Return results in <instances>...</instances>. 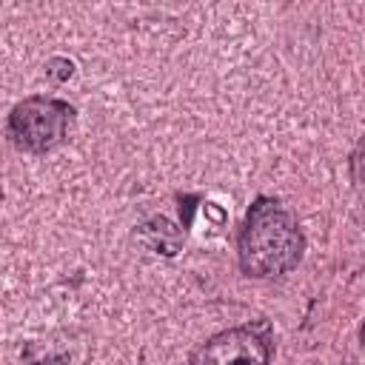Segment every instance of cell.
<instances>
[{
    "label": "cell",
    "mask_w": 365,
    "mask_h": 365,
    "mask_svg": "<svg viewBox=\"0 0 365 365\" xmlns=\"http://www.w3.org/2000/svg\"><path fill=\"white\" fill-rule=\"evenodd\" d=\"M46 71H48L54 80H68V77L74 74V66H71V60H66V57H54Z\"/></svg>",
    "instance_id": "cell-5"
},
{
    "label": "cell",
    "mask_w": 365,
    "mask_h": 365,
    "mask_svg": "<svg viewBox=\"0 0 365 365\" xmlns=\"http://www.w3.org/2000/svg\"><path fill=\"white\" fill-rule=\"evenodd\" d=\"M302 234L294 217L274 200L259 197L240 231V268L248 277H279L299 262Z\"/></svg>",
    "instance_id": "cell-1"
},
{
    "label": "cell",
    "mask_w": 365,
    "mask_h": 365,
    "mask_svg": "<svg viewBox=\"0 0 365 365\" xmlns=\"http://www.w3.org/2000/svg\"><path fill=\"white\" fill-rule=\"evenodd\" d=\"M268 336L251 325L222 331L194 354V365H268Z\"/></svg>",
    "instance_id": "cell-3"
},
{
    "label": "cell",
    "mask_w": 365,
    "mask_h": 365,
    "mask_svg": "<svg viewBox=\"0 0 365 365\" xmlns=\"http://www.w3.org/2000/svg\"><path fill=\"white\" fill-rule=\"evenodd\" d=\"M40 365H68V359H66V356H54V359H46V362H40Z\"/></svg>",
    "instance_id": "cell-6"
},
{
    "label": "cell",
    "mask_w": 365,
    "mask_h": 365,
    "mask_svg": "<svg viewBox=\"0 0 365 365\" xmlns=\"http://www.w3.org/2000/svg\"><path fill=\"white\" fill-rule=\"evenodd\" d=\"M140 240H143L151 251L165 254V257H174V254L182 248V231H180L174 222H168L165 217H154V220L143 222V225H140Z\"/></svg>",
    "instance_id": "cell-4"
},
{
    "label": "cell",
    "mask_w": 365,
    "mask_h": 365,
    "mask_svg": "<svg viewBox=\"0 0 365 365\" xmlns=\"http://www.w3.org/2000/svg\"><path fill=\"white\" fill-rule=\"evenodd\" d=\"M74 108L51 97H29L9 114V134L26 151H48L60 145L71 128Z\"/></svg>",
    "instance_id": "cell-2"
}]
</instances>
